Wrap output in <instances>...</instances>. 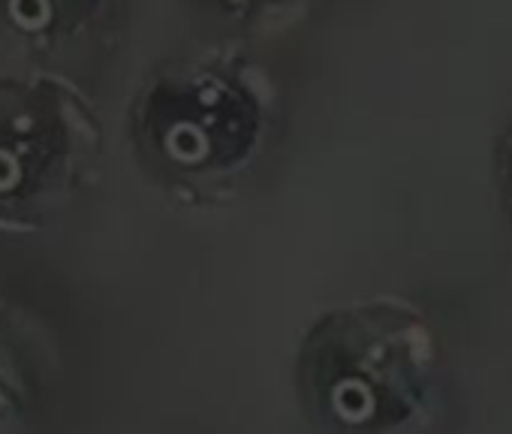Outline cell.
Listing matches in <instances>:
<instances>
[{
    "instance_id": "6da1fadb",
    "label": "cell",
    "mask_w": 512,
    "mask_h": 434,
    "mask_svg": "<svg viewBox=\"0 0 512 434\" xmlns=\"http://www.w3.org/2000/svg\"><path fill=\"white\" fill-rule=\"evenodd\" d=\"M299 395L323 434H419L437 395L425 332L362 317L317 335Z\"/></svg>"
},
{
    "instance_id": "7a4b0ae2",
    "label": "cell",
    "mask_w": 512,
    "mask_h": 434,
    "mask_svg": "<svg viewBox=\"0 0 512 434\" xmlns=\"http://www.w3.org/2000/svg\"><path fill=\"white\" fill-rule=\"evenodd\" d=\"M94 160V124L70 82L0 76V233L46 230L76 199Z\"/></svg>"
},
{
    "instance_id": "3957f363",
    "label": "cell",
    "mask_w": 512,
    "mask_h": 434,
    "mask_svg": "<svg viewBox=\"0 0 512 434\" xmlns=\"http://www.w3.org/2000/svg\"><path fill=\"white\" fill-rule=\"evenodd\" d=\"M49 377V347L40 326L0 299V434H25Z\"/></svg>"
},
{
    "instance_id": "277c9868",
    "label": "cell",
    "mask_w": 512,
    "mask_h": 434,
    "mask_svg": "<svg viewBox=\"0 0 512 434\" xmlns=\"http://www.w3.org/2000/svg\"><path fill=\"white\" fill-rule=\"evenodd\" d=\"M91 10V0H0V25L37 52L70 40Z\"/></svg>"
}]
</instances>
